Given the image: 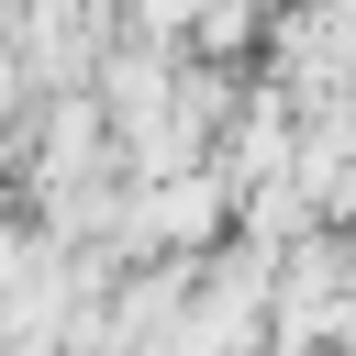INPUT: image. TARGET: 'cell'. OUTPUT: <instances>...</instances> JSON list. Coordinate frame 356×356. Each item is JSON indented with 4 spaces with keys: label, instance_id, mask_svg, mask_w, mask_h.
Instances as JSON below:
<instances>
[{
    "label": "cell",
    "instance_id": "cell-1",
    "mask_svg": "<svg viewBox=\"0 0 356 356\" xmlns=\"http://www.w3.org/2000/svg\"><path fill=\"white\" fill-rule=\"evenodd\" d=\"M267 78L289 89L300 122L356 111V11H289V22H267Z\"/></svg>",
    "mask_w": 356,
    "mask_h": 356
},
{
    "label": "cell",
    "instance_id": "cell-2",
    "mask_svg": "<svg viewBox=\"0 0 356 356\" xmlns=\"http://www.w3.org/2000/svg\"><path fill=\"white\" fill-rule=\"evenodd\" d=\"M245 44H267L256 11H189V56H245Z\"/></svg>",
    "mask_w": 356,
    "mask_h": 356
}]
</instances>
